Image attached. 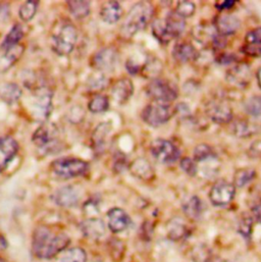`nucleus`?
<instances>
[{
    "label": "nucleus",
    "instance_id": "18",
    "mask_svg": "<svg viewBox=\"0 0 261 262\" xmlns=\"http://www.w3.org/2000/svg\"><path fill=\"white\" fill-rule=\"evenodd\" d=\"M172 56L181 63H187L197 59L198 52L195 47L188 42H179L173 46Z\"/></svg>",
    "mask_w": 261,
    "mask_h": 262
},
{
    "label": "nucleus",
    "instance_id": "31",
    "mask_svg": "<svg viewBox=\"0 0 261 262\" xmlns=\"http://www.w3.org/2000/svg\"><path fill=\"white\" fill-rule=\"evenodd\" d=\"M168 237L172 240H180L185 237L187 233L186 225L181 219H173L167 225Z\"/></svg>",
    "mask_w": 261,
    "mask_h": 262
},
{
    "label": "nucleus",
    "instance_id": "7",
    "mask_svg": "<svg viewBox=\"0 0 261 262\" xmlns=\"http://www.w3.org/2000/svg\"><path fill=\"white\" fill-rule=\"evenodd\" d=\"M150 153L161 163L175 162L180 157L178 147L165 139H156L150 145Z\"/></svg>",
    "mask_w": 261,
    "mask_h": 262
},
{
    "label": "nucleus",
    "instance_id": "40",
    "mask_svg": "<svg viewBox=\"0 0 261 262\" xmlns=\"http://www.w3.org/2000/svg\"><path fill=\"white\" fill-rule=\"evenodd\" d=\"M24 50H25L24 46H21L19 44L14 45V46L6 49L4 59H6V61L8 62V66L13 64L14 62H16L18 60V58L23 55Z\"/></svg>",
    "mask_w": 261,
    "mask_h": 262
},
{
    "label": "nucleus",
    "instance_id": "30",
    "mask_svg": "<svg viewBox=\"0 0 261 262\" xmlns=\"http://www.w3.org/2000/svg\"><path fill=\"white\" fill-rule=\"evenodd\" d=\"M151 30H152V34L153 36L157 39L158 42H160L161 44H168L172 38L169 35L168 31L165 28L164 21L161 19H156L152 23L151 26Z\"/></svg>",
    "mask_w": 261,
    "mask_h": 262
},
{
    "label": "nucleus",
    "instance_id": "32",
    "mask_svg": "<svg viewBox=\"0 0 261 262\" xmlns=\"http://www.w3.org/2000/svg\"><path fill=\"white\" fill-rule=\"evenodd\" d=\"M23 37H24V30H23L21 26L18 24L14 25L12 27V29L9 31V33L7 34V36L5 37V39L1 45V48L8 49L14 45H17Z\"/></svg>",
    "mask_w": 261,
    "mask_h": 262
},
{
    "label": "nucleus",
    "instance_id": "19",
    "mask_svg": "<svg viewBox=\"0 0 261 262\" xmlns=\"http://www.w3.org/2000/svg\"><path fill=\"white\" fill-rule=\"evenodd\" d=\"M133 93H134V85H133V82L128 78L119 80L114 85L112 90V95L114 99L120 104L126 103L130 99Z\"/></svg>",
    "mask_w": 261,
    "mask_h": 262
},
{
    "label": "nucleus",
    "instance_id": "35",
    "mask_svg": "<svg viewBox=\"0 0 261 262\" xmlns=\"http://www.w3.org/2000/svg\"><path fill=\"white\" fill-rule=\"evenodd\" d=\"M108 107H110V100L105 95H96L90 100L88 104L89 111L93 114L104 113L108 110Z\"/></svg>",
    "mask_w": 261,
    "mask_h": 262
},
{
    "label": "nucleus",
    "instance_id": "49",
    "mask_svg": "<svg viewBox=\"0 0 261 262\" xmlns=\"http://www.w3.org/2000/svg\"><path fill=\"white\" fill-rule=\"evenodd\" d=\"M257 82H258V86L261 89V68L257 72Z\"/></svg>",
    "mask_w": 261,
    "mask_h": 262
},
{
    "label": "nucleus",
    "instance_id": "38",
    "mask_svg": "<svg viewBox=\"0 0 261 262\" xmlns=\"http://www.w3.org/2000/svg\"><path fill=\"white\" fill-rule=\"evenodd\" d=\"M196 11V5L192 1H179L175 12L183 18L191 17Z\"/></svg>",
    "mask_w": 261,
    "mask_h": 262
},
{
    "label": "nucleus",
    "instance_id": "10",
    "mask_svg": "<svg viewBox=\"0 0 261 262\" xmlns=\"http://www.w3.org/2000/svg\"><path fill=\"white\" fill-rule=\"evenodd\" d=\"M33 106L34 115L38 120H47L52 110V92L47 88L39 89L35 95Z\"/></svg>",
    "mask_w": 261,
    "mask_h": 262
},
{
    "label": "nucleus",
    "instance_id": "29",
    "mask_svg": "<svg viewBox=\"0 0 261 262\" xmlns=\"http://www.w3.org/2000/svg\"><path fill=\"white\" fill-rule=\"evenodd\" d=\"M112 131V124L111 123H101L93 132L92 142L94 148L99 150L105 143V139L108 136L110 132Z\"/></svg>",
    "mask_w": 261,
    "mask_h": 262
},
{
    "label": "nucleus",
    "instance_id": "6",
    "mask_svg": "<svg viewBox=\"0 0 261 262\" xmlns=\"http://www.w3.org/2000/svg\"><path fill=\"white\" fill-rule=\"evenodd\" d=\"M141 118L148 126L157 128L170 120L171 112L168 104L153 102L143 110Z\"/></svg>",
    "mask_w": 261,
    "mask_h": 262
},
{
    "label": "nucleus",
    "instance_id": "21",
    "mask_svg": "<svg viewBox=\"0 0 261 262\" xmlns=\"http://www.w3.org/2000/svg\"><path fill=\"white\" fill-rule=\"evenodd\" d=\"M123 15V8L118 1L105 2L100 10V16L107 24H116Z\"/></svg>",
    "mask_w": 261,
    "mask_h": 262
},
{
    "label": "nucleus",
    "instance_id": "48",
    "mask_svg": "<svg viewBox=\"0 0 261 262\" xmlns=\"http://www.w3.org/2000/svg\"><path fill=\"white\" fill-rule=\"evenodd\" d=\"M8 246V243H7V240L5 239L4 236L0 235V251L2 250H5Z\"/></svg>",
    "mask_w": 261,
    "mask_h": 262
},
{
    "label": "nucleus",
    "instance_id": "5",
    "mask_svg": "<svg viewBox=\"0 0 261 262\" xmlns=\"http://www.w3.org/2000/svg\"><path fill=\"white\" fill-rule=\"evenodd\" d=\"M78 40V32L71 24L63 25L52 38L53 50L59 55H69L75 48Z\"/></svg>",
    "mask_w": 261,
    "mask_h": 262
},
{
    "label": "nucleus",
    "instance_id": "41",
    "mask_svg": "<svg viewBox=\"0 0 261 262\" xmlns=\"http://www.w3.org/2000/svg\"><path fill=\"white\" fill-rule=\"evenodd\" d=\"M180 166L190 177H195L197 174V171H198L197 165H196L194 159H192L190 157L182 158L180 161Z\"/></svg>",
    "mask_w": 261,
    "mask_h": 262
},
{
    "label": "nucleus",
    "instance_id": "23",
    "mask_svg": "<svg viewBox=\"0 0 261 262\" xmlns=\"http://www.w3.org/2000/svg\"><path fill=\"white\" fill-rule=\"evenodd\" d=\"M216 35L217 33L214 27H209V26L199 25V26H196L192 31V36L194 37L195 41H197L199 44L203 46L212 44Z\"/></svg>",
    "mask_w": 261,
    "mask_h": 262
},
{
    "label": "nucleus",
    "instance_id": "15",
    "mask_svg": "<svg viewBox=\"0 0 261 262\" xmlns=\"http://www.w3.org/2000/svg\"><path fill=\"white\" fill-rule=\"evenodd\" d=\"M80 193L74 186H64L53 195L54 202L61 207H73L78 204Z\"/></svg>",
    "mask_w": 261,
    "mask_h": 262
},
{
    "label": "nucleus",
    "instance_id": "1",
    "mask_svg": "<svg viewBox=\"0 0 261 262\" xmlns=\"http://www.w3.org/2000/svg\"><path fill=\"white\" fill-rule=\"evenodd\" d=\"M70 238L62 233H54L47 227L35 230L32 240L34 255L39 259H51L63 251L70 244Z\"/></svg>",
    "mask_w": 261,
    "mask_h": 262
},
{
    "label": "nucleus",
    "instance_id": "37",
    "mask_svg": "<svg viewBox=\"0 0 261 262\" xmlns=\"http://www.w3.org/2000/svg\"><path fill=\"white\" fill-rule=\"evenodd\" d=\"M215 153L212 148L206 144H199L194 150V161L203 162L215 158Z\"/></svg>",
    "mask_w": 261,
    "mask_h": 262
},
{
    "label": "nucleus",
    "instance_id": "26",
    "mask_svg": "<svg viewBox=\"0 0 261 262\" xmlns=\"http://www.w3.org/2000/svg\"><path fill=\"white\" fill-rule=\"evenodd\" d=\"M20 96H21V90L16 84H13V83L5 84L0 89L1 99L8 104H12L16 102Z\"/></svg>",
    "mask_w": 261,
    "mask_h": 262
},
{
    "label": "nucleus",
    "instance_id": "28",
    "mask_svg": "<svg viewBox=\"0 0 261 262\" xmlns=\"http://www.w3.org/2000/svg\"><path fill=\"white\" fill-rule=\"evenodd\" d=\"M256 177V171L253 168H241L238 169L234 176V186L238 188H243L249 183H251Z\"/></svg>",
    "mask_w": 261,
    "mask_h": 262
},
{
    "label": "nucleus",
    "instance_id": "8",
    "mask_svg": "<svg viewBox=\"0 0 261 262\" xmlns=\"http://www.w3.org/2000/svg\"><path fill=\"white\" fill-rule=\"evenodd\" d=\"M236 194V187L227 182V181H219L216 182L210 192H209V199L210 202L214 206H226L234 199Z\"/></svg>",
    "mask_w": 261,
    "mask_h": 262
},
{
    "label": "nucleus",
    "instance_id": "42",
    "mask_svg": "<svg viewBox=\"0 0 261 262\" xmlns=\"http://www.w3.org/2000/svg\"><path fill=\"white\" fill-rule=\"evenodd\" d=\"M245 41H246V44L261 45V27L248 32L246 35Z\"/></svg>",
    "mask_w": 261,
    "mask_h": 262
},
{
    "label": "nucleus",
    "instance_id": "4",
    "mask_svg": "<svg viewBox=\"0 0 261 262\" xmlns=\"http://www.w3.org/2000/svg\"><path fill=\"white\" fill-rule=\"evenodd\" d=\"M52 171L63 179L77 178L85 174L89 169V163L74 157H63L51 163Z\"/></svg>",
    "mask_w": 261,
    "mask_h": 262
},
{
    "label": "nucleus",
    "instance_id": "3",
    "mask_svg": "<svg viewBox=\"0 0 261 262\" xmlns=\"http://www.w3.org/2000/svg\"><path fill=\"white\" fill-rule=\"evenodd\" d=\"M146 93L154 102L162 104H169L179 96V90L173 83L159 78L151 80L146 87Z\"/></svg>",
    "mask_w": 261,
    "mask_h": 262
},
{
    "label": "nucleus",
    "instance_id": "11",
    "mask_svg": "<svg viewBox=\"0 0 261 262\" xmlns=\"http://www.w3.org/2000/svg\"><path fill=\"white\" fill-rule=\"evenodd\" d=\"M206 114L212 122L220 125L228 124L233 119V112L230 105L226 102L217 100H213L208 103Z\"/></svg>",
    "mask_w": 261,
    "mask_h": 262
},
{
    "label": "nucleus",
    "instance_id": "39",
    "mask_svg": "<svg viewBox=\"0 0 261 262\" xmlns=\"http://www.w3.org/2000/svg\"><path fill=\"white\" fill-rule=\"evenodd\" d=\"M245 112L254 118L261 117V96H253L244 104Z\"/></svg>",
    "mask_w": 261,
    "mask_h": 262
},
{
    "label": "nucleus",
    "instance_id": "13",
    "mask_svg": "<svg viewBox=\"0 0 261 262\" xmlns=\"http://www.w3.org/2000/svg\"><path fill=\"white\" fill-rule=\"evenodd\" d=\"M241 21L239 17L233 14H222L215 17L214 29L220 36L227 37L234 35L240 28Z\"/></svg>",
    "mask_w": 261,
    "mask_h": 262
},
{
    "label": "nucleus",
    "instance_id": "46",
    "mask_svg": "<svg viewBox=\"0 0 261 262\" xmlns=\"http://www.w3.org/2000/svg\"><path fill=\"white\" fill-rule=\"evenodd\" d=\"M237 1H234V0H226V1H219L215 3V7L220 10V11H223V10H226V9H230L231 7H233L235 4H236Z\"/></svg>",
    "mask_w": 261,
    "mask_h": 262
},
{
    "label": "nucleus",
    "instance_id": "33",
    "mask_svg": "<svg viewBox=\"0 0 261 262\" xmlns=\"http://www.w3.org/2000/svg\"><path fill=\"white\" fill-rule=\"evenodd\" d=\"M55 262H87V253L83 248L75 247L66 251Z\"/></svg>",
    "mask_w": 261,
    "mask_h": 262
},
{
    "label": "nucleus",
    "instance_id": "20",
    "mask_svg": "<svg viewBox=\"0 0 261 262\" xmlns=\"http://www.w3.org/2000/svg\"><path fill=\"white\" fill-rule=\"evenodd\" d=\"M130 171L133 176L143 181H150L154 177L153 167L150 162L143 157H139L130 163Z\"/></svg>",
    "mask_w": 261,
    "mask_h": 262
},
{
    "label": "nucleus",
    "instance_id": "34",
    "mask_svg": "<svg viewBox=\"0 0 261 262\" xmlns=\"http://www.w3.org/2000/svg\"><path fill=\"white\" fill-rule=\"evenodd\" d=\"M38 5H39V1H36V0L26 1L19 7V11H18L19 17L24 21H30L35 16V14L37 12Z\"/></svg>",
    "mask_w": 261,
    "mask_h": 262
},
{
    "label": "nucleus",
    "instance_id": "36",
    "mask_svg": "<svg viewBox=\"0 0 261 262\" xmlns=\"http://www.w3.org/2000/svg\"><path fill=\"white\" fill-rule=\"evenodd\" d=\"M162 71V64L158 58H150L147 57V60L142 69V74L145 75V77H156L160 74Z\"/></svg>",
    "mask_w": 261,
    "mask_h": 262
},
{
    "label": "nucleus",
    "instance_id": "27",
    "mask_svg": "<svg viewBox=\"0 0 261 262\" xmlns=\"http://www.w3.org/2000/svg\"><path fill=\"white\" fill-rule=\"evenodd\" d=\"M68 6L70 8L71 13L76 18H84L90 13V2L89 1H82V0H75V1H67Z\"/></svg>",
    "mask_w": 261,
    "mask_h": 262
},
{
    "label": "nucleus",
    "instance_id": "43",
    "mask_svg": "<svg viewBox=\"0 0 261 262\" xmlns=\"http://www.w3.org/2000/svg\"><path fill=\"white\" fill-rule=\"evenodd\" d=\"M253 126L251 124H249L248 122H240L237 123L235 126V133L240 136V137H246L251 135V133H253Z\"/></svg>",
    "mask_w": 261,
    "mask_h": 262
},
{
    "label": "nucleus",
    "instance_id": "47",
    "mask_svg": "<svg viewBox=\"0 0 261 262\" xmlns=\"http://www.w3.org/2000/svg\"><path fill=\"white\" fill-rule=\"evenodd\" d=\"M234 55L232 54H228V53H223L222 55H220L217 57V61H220L221 63L225 64V63H230V62H233L234 61Z\"/></svg>",
    "mask_w": 261,
    "mask_h": 262
},
{
    "label": "nucleus",
    "instance_id": "45",
    "mask_svg": "<svg viewBox=\"0 0 261 262\" xmlns=\"http://www.w3.org/2000/svg\"><path fill=\"white\" fill-rule=\"evenodd\" d=\"M252 230V220L251 219H245L240 224V233L244 237H248L251 234Z\"/></svg>",
    "mask_w": 261,
    "mask_h": 262
},
{
    "label": "nucleus",
    "instance_id": "24",
    "mask_svg": "<svg viewBox=\"0 0 261 262\" xmlns=\"http://www.w3.org/2000/svg\"><path fill=\"white\" fill-rule=\"evenodd\" d=\"M185 214L191 220H199L204 211L202 200L197 196H192L183 204Z\"/></svg>",
    "mask_w": 261,
    "mask_h": 262
},
{
    "label": "nucleus",
    "instance_id": "12",
    "mask_svg": "<svg viewBox=\"0 0 261 262\" xmlns=\"http://www.w3.org/2000/svg\"><path fill=\"white\" fill-rule=\"evenodd\" d=\"M18 152L17 142L9 137L0 138V172L4 171Z\"/></svg>",
    "mask_w": 261,
    "mask_h": 262
},
{
    "label": "nucleus",
    "instance_id": "9",
    "mask_svg": "<svg viewBox=\"0 0 261 262\" xmlns=\"http://www.w3.org/2000/svg\"><path fill=\"white\" fill-rule=\"evenodd\" d=\"M119 63V54L116 49L107 47L98 51L92 58V66L99 72L112 73Z\"/></svg>",
    "mask_w": 261,
    "mask_h": 262
},
{
    "label": "nucleus",
    "instance_id": "17",
    "mask_svg": "<svg viewBox=\"0 0 261 262\" xmlns=\"http://www.w3.org/2000/svg\"><path fill=\"white\" fill-rule=\"evenodd\" d=\"M80 227L83 235L91 240H98L105 234V225L99 219H88Z\"/></svg>",
    "mask_w": 261,
    "mask_h": 262
},
{
    "label": "nucleus",
    "instance_id": "50",
    "mask_svg": "<svg viewBox=\"0 0 261 262\" xmlns=\"http://www.w3.org/2000/svg\"><path fill=\"white\" fill-rule=\"evenodd\" d=\"M0 262H7L6 260H4L3 258H0Z\"/></svg>",
    "mask_w": 261,
    "mask_h": 262
},
{
    "label": "nucleus",
    "instance_id": "16",
    "mask_svg": "<svg viewBox=\"0 0 261 262\" xmlns=\"http://www.w3.org/2000/svg\"><path fill=\"white\" fill-rule=\"evenodd\" d=\"M251 70L246 63H240L232 68L227 74V80L238 87H245L250 82Z\"/></svg>",
    "mask_w": 261,
    "mask_h": 262
},
{
    "label": "nucleus",
    "instance_id": "14",
    "mask_svg": "<svg viewBox=\"0 0 261 262\" xmlns=\"http://www.w3.org/2000/svg\"><path fill=\"white\" fill-rule=\"evenodd\" d=\"M107 217H108V228L115 234L122 233L130 227V216L122 208L116 207L111 209L107 213Z\"/></svg>",
    "mask_w": 261,
    "mask_h": 262
},
{
    "label": "nucleus",
    "instance_id": "25",
    "mask_svg": "<svg viewBox=\"0 0 261 262\" xmlns=\"http://www.w3.org/2000/svg\"><path fill=\"white\" fill-rule=\"evenodd\" d=\"M55 130L52 126L42 125L40 126L32 137V141L40 148L47 146L49 143L53 142V135Z\"/></svg>",
    "mask_w": 261,
    "mask_h": 262
},
{
    "label": "nucleus",
    "instance_id": "2",
    "mask_svg": "<svg viewBox=\"0 0 261 262\" xmlns=\"http://www.w3.org/2000/svg\"><path fill=\"white\" fill-rule=\"evenodd\" d=\"M153 14V6L149 2L136 3L127 14V17L122 26V35L130 38L149 24Z\"/></svg>",
    "mask_w": 261,
    "mask_h": 262
},
{
    "label": "nucleus",
    "instance_id": "44",
    "mask_svg": "<svg viewBox=\"0 0 261 262\" xmlns=\"http://www.w3.org/2000/svg\"><path fill=\"white\" fill-rule=\"evenodd\" d=\"M242 52L252 56V57H260L261 56V45H250L245 44L242 47Z\"/></svg>",
    "mask_w": 261,
    "mask_h": 262
},
{
    "label": "nucleus",
    "instance_id": "22",
    "mask_svg": "<svg viewBox=\"0 0 261 262\" xmlns=\"http://www.w3.org/2000/svg\"><path fill=\"white\" fill-rule=\"evenodd\" d=\"M163 21L166 30L168 31L172 39L180 37L185 31V28H186L185 18L178 15L175 11L169 12Z\"/></svg>",
    "mask_w": 261,
    "mask_h": 262
}]
</instances>
